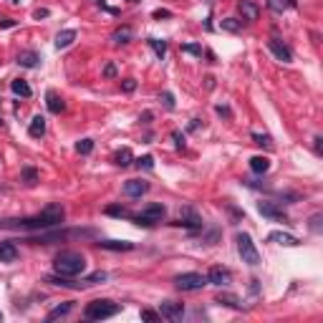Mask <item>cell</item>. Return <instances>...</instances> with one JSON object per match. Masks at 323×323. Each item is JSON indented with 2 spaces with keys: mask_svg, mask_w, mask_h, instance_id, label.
I'll list each match as a JSON object with an SVG mask.
<instances>
[{
  "mask_svg": "<svg viewBox=\"0 0 323 323\" xmlns=\"http://www.w3.org/2000/svg\"><path fill=\"white\" fill-rule=\"evenodd\" d=\"M66 220V210L58 202H51L46 205L38 215L33 217H23V220H0V227H18V230H51V227H58Z\"/></svg>",
  "mask_w": 323,
  "mask_h": 323,
  "instance_id": "1",
  "label": "cell"
},
{
  "mask_svg": "<svg viewBox=\"0 0 323 323\" xmlns=\"http://www.w3.org/2000/svg\"><path fill=\"white\" fill-rule=\"evenodd\" d=\"M53 270L58 275H66V278H76L86 270V257L76 250H61L53 260Z\"/></svg>",
  "mask_w": 323,
  "mask_h": 323,
  "instance_id": "2",
  "label": "cell"
},
{
  "mask_svg": "<svg viewBox=\"0 0 323 323\" xmlns=\"http://www.w3.org/2000/svg\"><path fill=\"white\" fill-rule=\"evenodd\" d=\"M121 311L119 303H114V300L109 298H99V300H91V303H86L83 308V318L86 321H104V318H111Z\"/></svg>",
  "mask_w": 323,
  "mask_h": 323,
  "instance_id": "3",
  "label": "cell"
},
{
  "mask_svg": "<svg viewBox=\"0 0 323 323\" xmlns=\"http://www.w3.org/2000/svg\"><path fill=\"white\" fill-rule=\"evenodd\" d=\"M235 243H238V252L243 257V263H248L252 268L260 265V252H257V248H255V243H252V238H250L248 232H238Z\"/></svg>",
  "mask_w": 323,
  "mask_h": 323,
  "instance_id": "4",
  "label": "cell"
},
{
  "mask_svg": "<svg viewBox=\"0 0 323 323\" xmlns=\"http://www.w3.org/2000/svg\"><path fill=\"white\" fill-rule=\"evenodd\" d=\"M164 215H167V207H164V205H149V207H144L139 215H132V220H134L139 227H152V225H157V222L164 220Z\"/></svg>",
  "mask_w": 323,
  "mask_h": 323,
  "instance_id": "5",
  "label": "cell"
},
{
  "mask_svg": "<svg viewBox=\"0 0 323 323\" xmlns=\"http://www.w3.org/2000/svg\"><path fill=\"white\" fill-rule=\"evenodd\" d=\"M175 286L179 290H202L207 286V275L202 273H182L175 278Z\"/></svg>",
  "mask_w": 323,
  "mask_h": 323,
  "instance_id": "6",
  "label": "cell"
},
{
  "mask_svg": "<svg viewBox=\"0 0 323 323\" xmlns=\"http://www.w3.org/2000/svg\"><path fill=\"white\" fill-rule=\"evenodd\" d=\"M175 225H179V227H187V230H202V217L192 210V207H182L179 210V217H177V222Z\"/></svg>",
  "mask_w": 323,
  "mask_h": 323,
  "instance_id": "7",
  "label": "cell"
},
{
  "mask_svg": "<svg viewBox=\"0 0 323 323\" xmlns=\"http://www.w3.org/2000/svg\"><path fill=\"white\" fill-rule=\"evenodd\" d=\"M257 212H260L263 217H268V220H275V222H290L288 215H286L281 207H278L275 202H268V200L257 202Z\"/></svg>",
  "mask_w": 323,
  "mask_h": 323,
  "instance_id": "8",
  "label": "cell"
},
{
  "mask_svg": "<svg viewBox=\"0 0 323 323\" xmlns=\"http://www.w3.org/2000/svg\"><path fill=\"white\" fill-rule=\"evenodd\" d=\"M159 316L172 321V323H179L182 316H184V306L175 303V300H162V303H159Z\"/></svg>",
  "mask_w": 323,
  "mask_h": 323,
  "instance_id": "9",
  "label": "cell"
},
{
  "mask_svg": "<svg viewBox=\"0 0 323 323\" xmlns=\"http://www.w3.org/2000/svg\"><path fill=\"white\" fill-rule=\"evenodd\" d=\"M268 51H270L278 61H283V63H290V61H293V51L286 46L281 38H268Z\"/></svg>",
  "mask_w": 323,
  "mask_h": 323,
  "instance_id": "10",
  "label": "cell"
},
{
  "mask_svg": "<svg viewBox=\"0 0 323 323\" xmlns=\"http://www.w3.org/2000/svg\"><path fill=\"white\" fill-rule=\"evenodd\" d=\"M230 281H232V273L222 265H215L207 273V286H227Z\"/></svg>",
  "mask_w": 323,
  "mask_h": 323,
  "instance_id": "11",
  "label": "cell"
},
{
  "mask_svg": "<svg viewBox=\"0 0 323 323\" xmlns=\"http://www.w3.org/2000/svg\"><path fill=\"white\" fill-rule=\"evenodd\" d=\"M149 192V182L146 179H126L124 182V195L126 197H142Z\"/></svg>",
  "mask_w": 323,
  "mask_h": 323,
  "instance_id": "12",
  "label": "cell"
},
{
  "mask_svg": "<svg viewBox=\"0 0 323 323\" xmlns=\"http://www.w3.org/2000/svg\"><path fill=\"white\" fill-rule=\"evenodd\" d=\"M268 243H275V245H286V248H298V245H300V240L295 238V235H290V232H283V230H275V232H270V235H268Z\"/></svg>",
  "mask_w": 323,
  "mask_h": 323,
  "instance_id": "13",
  "label": "cell"
},
{
  "mask_svg": "<svg viewBox=\"0 0 323 323\" xmlns=\"http://www.w3.org/2000/svg\"><path fill=\"white\" fill-rule=\"evenodd\" d=\"M18 245L13 243V240H3L0 243V263H5V265H10V263H15L18 260Z\"/></svg>",
  "mask_w": 323,
  "mask_h": 323,
  "instance_id": "14",
  "label": "cell"
},
{
  "mask_svg": "<svg viewBox=\"0 0 323 323\" xmlns=\"http://www.w3.org/2000/svg\"><path fill=\"white\" fill-rule=\"evenodd\" d=\"M101 250H111V252H126V250H134L137 245L129 243V240H99L96 243Z\"/></svg>",
  "mask_w": 323,
  "mask_h": 323,
  "instance_id": "15",
  "label": "cell"
},
{
  "mask_svg": "<svg viewBox=\"0 0 323 323\" xmlns=\"http://www.w3.org/2000/svg\"><path fill=\"white\" fill-rule=\"evenodd\" d=\"M238 10H240L243 20H250V23L260 18V8H257V3H252V0H240V3H238Z\"/></svg>",
  "mask_w": 323,
  "mask_h": 323,
  "instance_id": "16",
  "label": "cell"
},
{
  "mask_svg": "<svg viewBox=\"0 0 323 323\" xmlns=\"http://www.w3.org/2000/svg\"><path fill=\"white\" fill-rule=\"evenodd\" d=\"M132 38H134L132 26H121V28H116V31H114V36H111V40H114V43H119V46H126V43H132Z\"/></svg>",
  "mask_w": 323,
  "mask_h": 323,
  "instance_id": "17",
  "label": "cell"
},
{
  "mask_svg": "<svg viewBox=\"0 0 323 323\" xmlns=\"http://www.w3.org/2000/svg\"><path fill=\"white\" fill-rule=\"evenodd\" d=\"M28 134L33 137V139H40L43 134H46V116H33V121H31V126H28Z\"/></svg>",
  "mask_w": 323,
  "mask_h": 323,
  "instance_id": "18",
  "label": "cell"
},
{
  "mask_svg": "<svg viewBox=\"0 0 323 323\" xmlns=\"http://www.w3.org/2000/svg\"><path fill=\"white\" fill-rule=\"evenodd\" d=\"M46 106H48L51 114H61L63 109H66V104H63V99H61L56 91H48V94H46Z\"/></svg>",
  "mask_w": 323,
  "mask_h": 323,
  "instance_id": "19",
  "label": "cell"
},
{
  "mask_svg": "<svg viewBox=\"0 0 323 323\" xmlns=\"http://www.w3.org/2000/svg\"><path fill=\"white\" fill-rule=\"evenodd\" d=\"M38 61H40V56H38L36 51H20V53H18V63H20L23 69H36Z\"/></svg>",
  "mask_w": 323,
  "mask_h": 323,
  "instance_id": "20",
  "label": "cell"
},
{
  "mask_svg": "<svg viewBox=\"0 0 323 323\" xmlns=\"http://www.w3.org/2000/svg\"><path fill=\"white\" fill-rule=\"evenodd\" d=\"M73 40H76V31H73V28H66V31H61V33L56 36V48H58V51H61V48H69Z\"/></svg>",
  "mask_w": 323,
  "mask_h": 323,
  "instance_id": "21",
  "label": "cell"
},
{
  "mask_svg": "<svg viewBox=\"0 0 323 323\" xmlns=\"http://www.w3.org/2000/svg\"><path fill=\"white\" fill-rule=\"evenodd\" d=\"M250 169H252V175H268V169H270V159L268 157H252L250 159Z\"/></svg>",
  "mask_w": 323,
  "mask_h": 323,
  "instance_id": "22",
  "label": "cell"
},
{
  "mask_svg": "<svg viewBox=\"0 0 323 323\" xmlns=\"http://www.w3.org/2000/svg\"><path fill=\"white\" fill-rule=\"evenodd\" d=\"M132 162H134V154H132V149H129V146H121L119 152L114 154V164L116 167H129Z\"/></svg>",
  "mask_w": 323,
  "mask_h": 323,
  "instance_id": "23",
  "label": "cell"
},
{
  "mask_svg": "<svg viewBox=\"0 0 323 323\" xmlns=\"http://www.w3.org/2000/svg\"><path fill=\"white\" fill-rule=\"evenodd\" d=\"M10 89H13L15 96H23V99H28V96L33 94L31 86H28V81H23V78H13V81H10Z\"/></svg>",
  "mask_w": 323,
  "mask_h": 323,
  "instance_id": "24",
  "label": "cell"
},
{
  "mask_svg": "<svg viewBox=\"0 0 323 323\" xmlns=\"http://www.w3.org/2000/svg\"><path fill=\"white\" fill-rule=\"evenodd\" d=\"M73 311V303H71V300H66V303H63V306H56L48 316H46V321L51 323V321H58V318H63V316H69Z\"/></svg>",
  "mask_w": 323,
  "mask_h": 323,
  "instance_id": "25",
  "label": "cell"
},
{
  "mask_svg": "<svg viewBox=\"0 0 323 323\" xmlns=\"http://www.w3.org/2000/svg\"><path fill=\"white\" fill-rule=\"evenodd\" d=\"M217 303H220V306H227V308H235V311H240V308H243L240 298H238V295H232V293H220V295H217Z\"/></svg>",
  "mask_w": 323,
  "mask_h": 323,
  "instance_id": "26",
  "label": "cell"
},
{
  "mask_svg": "<svg viewBox=\"0 0 323 323\" xmlns=\"http://www.w3.org/2000/svg\"><path fill=\"white\" fill-rule=\"evenodd\" d=\"M146 43H149V48L154 51V56H157L159 61L167 56V40H159V38H149Z\"/></svg>",
  "mask_w": 323,
  "mask_h": 323,
  "instance_id": "27",
  "label": "cell"
},
{
  "mask_svg": "<svg viewBox=\"0 0 323 323\" xmlns=\"http://www.w3.org/2000/svg\"><path fill=\"white\" fill-rule=\"evenodd\" d=\"M220 28L227 31V33H238L243 28V20H238V18H222L220 20Z\"/></svg>",
  "mask_w": 323,
  "mask_h": 323,
  "instance_id": "28",
  "label": "cell"
},
{
  "mask_svg": "<svg viewBox=\"0 0 323 323\" xmlns=\"http://www.w3.org/2000/svg\"><path fill=\"white\" fill-rule=\"evenodd\" d=\"M104 212H106V215H111V217H132L129 207H124V205H109Z\"/></svg>",
  "mask_w": 323,
  "mask_h": 323,
  "instance_id": "29",
  "label": "cell"
},
{
  "mask_svg": "<svg viewBox=\"0 0 323 323\" xmlns=\"http://www.w3.org/2000/svg\"><path fill=\"white\" fill-rule=\"evenodd\" d=\"M23 182H26L28 187H33V184L38 182V172H36L33 167H23Z\"/></svg>",
  "mask_w": 323,
  "mask_h": 323,
  "instance_id": "30",
  "label": "cell"
},
{
  "mask_svg": "<svg viewBox=\"0 0 323 323\" xmlns=\"http://www.w3.org/2000/svg\"><path fill=\"white\" fill-rule=\"evenodd\" d=\"M76 152H78V154H91V152H94V139H81V142L76 144Z\"/></svg>",
  "mask_w": 323,
  "mask_h": 323,
  "instance_id": "31",
  "label": "cell"
},
{
  "mask_svg": "<svg viewBox=\"0 0 323 323\" xmlns=\"http://www.w3.org/2000/svg\"><path fill=\"white\" fill-rule=\"evenodd\" d=\"M321 220H323V215H321V212H316L313 217H311V222H308L311 232H316V235H321V232H323V225H321Z\"/></svg>",
  "mask_w": 323,
  "mask_h": 323,
  "instance_id": "32",
  "label": "cell"
},
{
  "mask_svg": "<svg viewBox=\"0 0 323 323\" xmlns=\"http://www.w3.org/2000/svg\"><path fill=\"white\" fill-rule=\"evenodd\" d=\"M137 167H139V169H144V172L154 169V157H152V154H144L142 159H137Z\"/></svg>",
  "mask_w": 323,
  "mask_h": 323,
  "instance_id": "33",
  "label": "cell"
},
{
  "mask_svg": "<svg viewBox=\"0 0 323 323\" xmlns=\"http://www.w3.org/2000/svg\"><path fill=\"white\" fill-rule=\"evenodd\" d=\"M268 8H270L273 13H283V10L288 8V0H268Z\"/></svg>",
  "mask_w": 323,
  "mask_h": 323,
  "instance_id": "34",
  "label": "cell"
},
{
  "mask_svg": "<svg viewBox=\"0 0 323 323\" xmlns=\"http://www.w3.org/2000/svg\"><path fill=\"white\" fill-rule=\"evenodd\" d=\"M182 53H192V56H202V46L200 43H184Z\"/></svg>",
  "mask_w": 323,
  "mask_h": 323,
  "instance_id": "35",
  "label": "cell"
},
{
  "mask_svg": "<svg viewBox=\"0 0 323 323\" xmlns=\"http://www.w3.org/2000/svg\"><path fill=\"white\" fill-rule=\"evenodd\" d=\"M252 139H255V144H257V146H265V149H270V146H273V142H270V137H268V134H252Z\"/></svg>",
  "mask_w": 323,
  "mask_h": 323,
  "instance_id": "36",
  "label": "cell"
},
{
  "mask_svg": "<svg viewBox=\"0 0 323 323\" xmlns=\"http://www.w3.org/2000/svg\"><path fill=\"white\" fill-rule=\"evenodd\" d=\"M142 321H162V316H159V311L144 308V311H142Z\"/></svg>",
  "mask_w": 323,
  "mask_h": 323,
  "instance_id": "37",
  "label": "cell"
},
{
  "mask_svg": "<svg viewBox=\"0 0 323 323\" xmlns=\"http://www.w3.org/2000/svg\"><path fill=\"white\" fill-rule=\"evenodd\" d=\"M121 89H124L126 94H132V91L137 89V81H134V78H124V81H121Z\"/></svg>",
  "mask_w": 323,
  "mask_h": 323,
  "instance_id": "38",
  "label": "cell"
},
{
  "mask_svg": "<svg viewBox=\"0 0 323 323\" xmlns=\"http://www.w3.org/2000/svg\"><path fill=\"white\" fill-rule=\"evenodd\" d=\"M159 99L164 101V106H167V109H175V96H172L169 91H164V94H162Z\"/></svg>",
  "mask_w": 323,
  "mask_h": 323,
  "instance_id": "39",
  "label": "cell"
},
{
  "mask_svg": "<svg viewBox=\"0 0 323 323\" xmlns=\"http://www.w3.org/2000/svg\"><path fill=\"white\" fill-rule=\"evenodd\" d=\"M215 111H217L220 116H225V119H230V116H232L230 106H225V104H217V106H215Z\"/></svg>",
  "mask_w": 323,
  "mask_h": 323,
  "instance_id": "40",
  "label": "cell"
},
{
  "mask_svg": "<svg viewBox=\"0 0 323 323\" xmlns=\"http://www.w3.org/2000/svg\"><path fill=\"white\" fill-rule=\"evenodd\" d=\"M152 18H154V20H162V18H172V13L164 10V8H157V10L152 13Z\"/></svg>",
  "mask_w": 323,
  "mask_h": 323,
  "instance_id": "41",
  "label": "cell"
},
{
  "mask_svg": "<svg viewBox=\"0 0 323 323\" xmlns=\"http://www.w3.org/2000/svg\"><path fill=\"white\" fill-rule=\"evenodd\" d=\"M104 76L106 78H114L116 76V66H114V63H106V66H104Z\"/></svg>",
  "mask_w": 323,
  "mask_h": 323,
  "instance_id": "42",
  "label": "cell"
},
{
  "mask_svg": "<svg viewBox=\"0 0 323 323\" xmlns=\"http://www.w3.org/2000/svg\"><path fill=\"white\" fill-rule=\"evenodd\" d=\"M172 139H175L177 149H184V134H179V132H172Z\"/></svg>",
  "mask_w": 323,
  "mask_h": 323,
  "instance_id": "43",
  "label": "cell"
},
{
  "mask_svg": "<svg viewBox=\"0 0 323 323\" xmlns=\"http://www.w3.org/2000/svg\"><path fill=\"white\" fill-rule=\"evenodd\" d=\"M0 28H15V20H13V18H5V15H0Z\"/></svg>",
  "mask_w": 323,
  "mask_h": 323,
  "instance_id": "44",
  "label": "cell"
},
{
  "mask_svg": "<svg viewBox=\"0 0 323 323\" xmlns=\"http://www.w3.org/2000/svg\"><path fill=\"white\" fill-rule=\"evenodd\" d=\"M48 15H51V10H48V8H38V10H33V18H36V20L48 18Z\"/></svg>",
  "mask_w": 323,
  "mask_h": 323,
  "instance_id": "45",
  "label": "cell"
},
{
  "mask_svg": "<svg viewBox=\"0 0 323 323\" xmlns=\"http://www.w3.org/2000/svg\"><path fill=\"white\" fill-rule=\"evenodd\" d=\"M313 152H316V154H321V152H323V139H321V137H316V139H313Z\"/></svg>",
  "mask_w": 323,
  "mask_h": 323,
  "instance_id": "46",
  "label": "cell"
},
{
  "mask_svg": "<svg viewBox=\"0 0 323 323\" xmlns=\"http://www.w3.org/2000/svg\"><path fill=\"white\" fill-rule=\"evenodd\" d=\"M152 119H154V114H152V111H144V114L139 116V121H144V124H149Z\"/></svg>",
  "mask_w": 323,
  "mask_h": 323,
  "instance_id": "47",
  "label": "cell"
},
{
  "mask_svg": "<svg viewBox=\"0 0 323 323\" xmlns=\"http://www.w3.org/2000/svg\"><path fill=\"white\" fill-rule=\"evenodd\" d=\"M126 3H132V5H134V3H139V0H126Z\"/></svg>",
  "mask_w": 323,
  "mask_h": 323,
  "instance_id": "48",
  "label": "cell"
},
{
  "mask_svg": "<svg viewBox=\"0 0 323 323\" xmlns=\"http://www.w3.org/2000/svg\"><path fill=\"white\" fill-rule=\"evenodd\" d=\"M13 3H20V0H13Z\"/></svg>",
  "mask_w": 323,
  "mask_h": 323,
  "instance_id": "49",
  "label": "cell"
},
{
  "mask_svg": "<svg viewBox=\"0 0 323 323\" xmlns=\"http://www.w3.org/2000/svg\"><path fill=\"white\" fill-rule=\"evenodd\" d=\"M0 126H3V119H0Z\"/></svg>",
  "mask_w": 323,
  "mask_h": 323,
  "instance_id": "50",
  "label": "cell"
},
{
  "mask_svg": "<svg viewBox=\"0 0 323 323\" xmlns=\"http://www.w3.org/2000/svg\"><path fill=\"white\" fill-rule=\"evenodd\" d=\"M0 318H3V313H0Z\"/></svg>",
  "mask_w": 323,
  "mask_h": 323,
  "instance_id": "51",
  "label": "cell"
}]
</instances>
